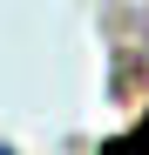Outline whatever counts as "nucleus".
<instances>
[{
  "mask_svg": "<svg viewBox=\"0 0 149 155\" xmlns=\"http://www.w3.org/2000/svg\"><path fill=\"white\" fill-rule=\"evenodd\" d=\"M0 155H14V148H0Z\"/></svg>",
  "mask_w": 149,
  "mask_h": 155,
  "instance_id": "f03ea898",
  "label": "nucleus"
},
{
  "mask_svg": "<svg viewBox=\"0 0 149 155\" xmlns=\"http://www.w3.org/2000/svg\"><path fill=\"white\" fill-rule=\"evenodd\" d=\"M102 155H149V108H142V121H136V128H122Z\"/></svg>",
  "mask_w": 149,
  "mask_h": 155,
  "instance_id": "f257e3e1",
  "label": "nucleus"
}]
</instances>
